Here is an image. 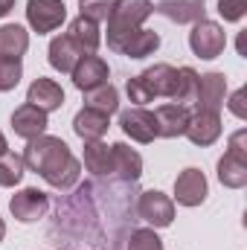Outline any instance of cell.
<instances>
[{
	"mask_svg": "<svg viewBox=\"0 0 247 250\" xmlns=\"http://www.w3.org/2000/svg\"><path fill=\"white\" fill-rule=\"evenodd\" d=\"M128 250H163V242L154 230L143 227V230H131L128 236Z\"/></svg>",
	"mask_w": 247,
	"mask_h": 250,
	"instance_id": "obj_30",
	"label": "cell"
},
{
	"mask_svg": "<svg viewBox=\"0 0 247 250\" xmlns=\"http://www.w3.org/2000/svg\"><path fill=\"white\" fill-rule=\"evenodd\" d=\"M189 47H192V53L198 56V59H206V62H212V59H218L221 53H224V47H227V35H224V29L215 23V21H198L195 26H192V32H189Z\"/></svg>",
	"mask_w": 247,
	"mask_h": 250,
	"instance_id": "obj_4",
	"label": "cell"
},
{
	"mask_svg": "<svg viewBox=\"0 0 247 250\" xmlns=\"http://www.w3.org/2000/svg\"><path fill=\"white\" fill-rule=\"evenodd\" d=\"M154 123H157V137H169V140L181 137L186 131V125H189V111L184 105H175V102L160 105L154 111Z\"/></svg>",
	"mask_w": 247,
	"mask_h": 250,
	"instance_id": "obj_16",
	"label": "cell"
},
{
	"mask_svg": "<svg viewBox=\"0 0 247 250\" xmlns=\"http://www.w3.org/2000/svg\"><path fill=\"white\" fill-rule=\"evenodd\" d=\"M84 53L76 47V41L70 35H56L50 41V64L59 70V73H73V67L79 64Z\"/></svg>",
	"mask_w": 247,
	"mask_h": 250,
	"instance_id": "obj_19",
	"label": "cell"
},
{
	"mask_svg": "<svg viewBox=\"0 0 247 250\" xmlns=\"http://www.w3.org/2000/svg\"><path fill=\"white\" fill-rule=\"evenodd\" d=\"M3 236H6V224H3V218H0V242H3Z\"/></svg>",
	"mask_w": 247,
	"mask_h": 250,
	"instance_id": "obj_36",
	"label": "cell"
},
{
	"mask_svg": "<svg viewBox=\"0 0 247 250\" xmlns=\"http://www.w3.org/2000/svg\"><path fill=\"white\" fill-rule=\"evenodd\" d=\"M160 47V35L157 32H148V29H137L128 41L123 44V56L128 59H145V56H151L154 50Z\"/></svg>",
	"mask_w": 247,
	"mask_h": 250,
	"instance_id": "obj_26",
	"label": "cell"
},
{
	"mask_svg": "<svg viewBox=\"0 0 247 250\" xmlns=\"http://www.w3.org/2000/svg\"><path fill=\"white\" fill-rule=\"evenodd\" d=\"M206 178L201 169H184L178 178H175V201L184 204V207H198L206 201Z\"/></svg>",
	"mask_w": 247,
	"mask_h": 250,
	"instance_id": "obj_9",
	"label": "cell"
},
{
	"mask_svg": "<svg viewBox=\"0 0 247 250\" xmlns=\"http://www.w3.org/2000/svg\"><path fill=\"white\" fill-rule=\"evenodd\" d=\"M29 47V32L18 23L0 26V59H21Z\"/></svg>",
	"mask_w": 247,
	"mask_h": 250,
	"instance_id": "obj_22",
	"label": "cell"
},
{
	"mask_svg": "<svg viewBox=\"0 0 247 250\" xmlns=\"http://www.w3.org/2000/svg\"><path fill=\"white\" fill-rule=\"evenodd\" d=\"M154 12V3L151 0H117L111 18L105 21L108 23V47L114 53L123 50V44L143 26V21Z\"/></svg>",
	"mask_w": 247,
	"mask_h": 250,
	"instance_id": "obj_2",
	"label": "cell"
},
{
	"mask_svg": "<svg viewBox=\"0 0 247 250\" xmlns=\"http://www.w3.org/2000/svg\"><path fill=\"white\" fill-rule=\"evenodd\" d=\"M114 6H117V0H79L82 18H87V21H93V23L108 21L111 12H114Z\"/></svg>",
	"mask_w": 247,
	"mask_h": 250,
	"instance_id": "obj_28",
	"label": "cell"
},
{
	"mask_svg": "<svg viewBox=\"0 0 247 250\" xmlns=\"http://www.w3.org/2000/svg\"><path fill=\"white\" fill-rule=\"evenodd\" d=\"M108 114H99V111H93V108H82L79 114H76V120H73V131L87 143V140H102L105 137V131H108Z\"/></svg>",
	"mask_w": 247,
	"mask_h": 250,
	"instance_id": "obj_21",
	"label": "cell"
},
{
	"mask_svg": "<svg viewBox=\"0 0 247 250\" xmlns=\"http://www.w3.org/2000/svg\"><path fill=\"white\" fill-rule=\"evenodd\" d=\"M245 96H247V90L242 87V90H236L233 96H230V111L239 117V120H245L247 117V108H245Z\"/></svg>",
	"mask_w": 247,
	"mask_h": 250,
	"instance_id": "obj_33",
	"label": "cell"
},
{
	"mask_svg": "<svg viewBox=\"0 0 247 250\" xmlns=\"http://www.w3.org/2000/svg\"><path fill=\"white\" fill-rule=\"evenodd\" d=\"M23 169H26V163H23L21 154L3 151V154H0V187H15V184H21Z\"/></svg>",
	"mask_w": 247,
	"mask_h": 250,
	"instance_id": "obj_27",
	"label": "cell"
},
{
	"mask_svg": "<svg viewBox=\"0 0 247 250\" xmlns=\"http://www.w3.org/2000/svg\"><path fill=\"white\" fill-rule=\"evenodd\" d=\"M9 209H12V215H15L18 221L32 224V221H41V218L47 215V209H50V198H47L41 189L26 187V189H21V192L12 195Z\"/></svg>",
	"mask_w": 247,
	"mask_h": 250,
	"instance_id": "obj_7",
	"label": "cell"
},
{
	"mask_svg": "<svg viewBox=\"0 0 247 250\" xmlns=\"http://www.w3.org/2000/svg\"><path fill=\"white\" fill-rule=\"evenodd\" d=\"M67 35L76 41V47H79L84 56H93V53L99 50V44H102V32H99V23H93V21L82 18V15H79V18L70 23Z\"/></svg>",
	"mask_w": 247,
	"mask_h": 250,
	"instance_id": "obj_20",
	"label": "cell"
},
{
	"mask_svg": "<svg viewBox=\"0 0 247 250\" xmlns=\"http://www.w3.org/2000/svg\"><path fill=\"white\" fill-rule=\"evenodd\" d=\"M26 102L41 108L44 114H50V111H59L64 105V90L53 79H35L29 84V90H26Z\"/></svg>",
	"mask_w": 247,
	"mask_h": 250,
	"instance_id": "obj_15",
	"label": "cell"
},
{
	"mask_svg": "<svg viewBox=\"0 0 247 250\" xmlns=\"http://www.w3.org/2000/svg\"><path fill=\"white\" fill-rule=\"evenodd\" d=\"M21 76H23V64H21V59H0V93L18 87Z\"/></svg>",
	"mask_w": 247,
	"mask_h": 250,
	"instance_id": "obj_29",
	"label": "cell"
},
{
	"mask_svg": "<svg viewBox=\"0 0 247 250\" xmlns=\"http://www.w3.org/2000/svg\"><path fill=\"white\" fill-rule=\"evenodd\" d=\"M227 151L236 154V157H242V160H247V131L245 128L230 137V148H227Z\"/></svg>",
	"mask_w": 247,
	"mask_h": 250,
	"instance_id": "obj_32",
	"label": "cell"
},
{
	"mask_svg": "<svg viewBox=\"0 0 247 250\" xmlns=\"http://www.w3.org/2000/svg\"><path fill=\"white\" fill-rule=\"evenodd\" d=\"M12 9H15V0H0V18H3V15H9Z\"/></svg>",
	"mask_w": 247,
	"mask_h": 250,
	"instance_id": "obj_34",
	"label": "cell"
},
{
	"mask_svg": "<svg viewBox=\"0 0 247 250\" xmlns=\"http://www.w3.org/2000/svg\"><path fill=\"white\" fill-rule=\"evenodd\" d=\"M224 96H227V79H224V73L198 76V96H195V105L198 108L218 114L224 108Z\"/></svg>",
	"mask_w": 247,
	"mask_h": 250,
	"instance_id": "obj_11",
	"label": "cell"
},
{
	"mask_svg": "<svg viewBox=\"0 0 247 250\" xmlns=\"http://www.w3.org/2000/svg\"><path fill=\"white\" fill-rule=\"evenodd\" d=\"M12 131H15L18 137H23V140H35V137H41V134L47 131V114H44L41 108L23 102V105L15 108V114H12Z\"/></svg>",
	"mask_w": 247,
	"mask_h": 250,
	"instance_id": "obj_13",
	"label": "cell"
},
{
	"mask_svg": "<svg viewBox=\"0 0 247 250\" xmlns=\"http://www.w3.org/2000/svg\"><path fill=\"white\" fill-rule=\"evenodd\" d=\"M195 96H198V73L192 67H181L178 76H175V90H172V102L175 105H195Z\"/></svg>",
	"mask_w": 247,
	"mask_h": 250,
	"instance_id": "obj_25",
	"label": "cell"
},
{
	"mask_svg": "<svg viewBox=\"0 0 247 250\" xmlns=\"http://www.w3.org/2000/svg\"><path fill=\"white\" fill-rule=\"evenodd\" d=\"M120 125L123 131L137 140V143H151L157 137V123H154V114L145 111V108H128L120 114Z\"/></svg>",
	"mask_w": 247,
	"mask_h": 250,
	"instance_id": "obj_12",
	"label": "cell"
},
{
	"mask_svg": "<svg viewBox=\"0 0 247 250\" xmlns=\"http://www.w3.org/2000/svg\"><path fill=\"white\" fill-rule=\"evenodd\" d=\"M137 215L143 221H148L154 230L157 227H169L175 221V201L169 195H163L160 189H148L137 201Z\"/></svg>",
	"mask_w": 247,
	"mask_h": 250,
	"instance_id": "obj_5",
	"label": "cell"
},
{
	"mask_svg": "<svg viewBox=\"0 0 247 250\" xmlns=\"http://www.w3.org/2000/svg\"><path fill=\"white\" fill-rule=\"evenodd\" d=\"M70 76H73V84L84 93V90H93V87L105 84L108 76H111V70H108V62L99 59V56H82Z\"/></svg>",
	"mask_w": 247,
	"mask_h": 250,
	"instance_id": "obj_10",
	"label": "cell"
},
{
	"mask_svg": "<svg viewBox=\"0 0 247 250\" xmlns=\"http://www.w3.org/2000/svg\"><path fill=\"white\" fill-rule=\"evenodd\" d=\"M218 12L224 21H242L247 12V0H218Z\"/></svg>",
	"mask_w": 247,
	"mask_h": 250,
	"instance_id": "obj_31",
	"label": "cell"
},
{
	"mask_svg": "<svg viewBox=\"0 0 247 250\" xmlns=\"http://www.w3.org/2000/svg\"><path fill=\"white\" fill-rule=\"evenodd\" d=\"M154 12H160L172 23H198L206 15V3L204 0H160Z\"/></svg>",
	"mask_w": 247,
	"mask_h": 250,
	"instance_id": "obj_14",
	"label": "cell"
},
{
	"mask_svg": "<svg viewBox=\"0 0 247 250\" xmlns=\"http://www.w3.org/2000/svg\"><path fill=\"white\" fill-rule=\"evenodd\" d=\"M23 163L32 172H38L53 189H62V192L76 187L82 175V163L73 157L70 146L62 137H50V134H41L26 143Z\"/></svg>",
	"mask_w": 247,
	"mask_h": 250,
	"instance_id": "obj_1",
	"label": "cell"
},
{
	"mask_svg": "<svg viewBox=\"0 0 247 250\" xmlns=\"http://www.w3.org/2000/svg\"><path fill=\"white\" fill-rule=\"evenodd\" d=\"M3 151H9V146H6V137L0 134V154H3Z\"/></svg>",
	"mask_w": 247,
	"mask_h": 250,
	"instance_id": "obj_35",
	"label": "cell"
},
{
	"mask_svg": "<svg viewBox=\"0 0 247 250\" xmlns=\"http://www.w3.org/2000/svg\"><path fill=\"white\" fill-rule=\"evenodd\" d=\"M26 21L38 35H47L67 21V6H64V0H29Z\"/></svg>",
	"mask_w": 247,
	"mask_h": 250,
	"instance_id": "obj_6",
	"label": "cell"
},
{
	"mask_svg": "<svg viewBox=\"0 0 247 250\" xmlns=\"http://www.w3.org/2000/svg\"><path fill=\"white\" fill-rule=\"evenodd\" d=\"M175 76H178V70H175L172 64H154V67L143 70L140 76L128 79V84H125L128 99H131L137 108H143V105H148L154 96H172V90H175Z\"/></svg>",
	"mask_w": 247,
	"mask_h": 250,
	"instance_id": "obj_3",
	"label": "cell"
},
{
	"mask_svg": "<svg viewBox=\"0 0 247 250\" xmlns=\"http://www.w3.org/2000/svg\"><path fill=\"white\" fill-rule=\"evenodd\" d=\"M184 134L195 143V146H212V143L221 137V117H218L215 111L198 108L195 114H189V125H186Z\"/></svg>",
	"mask_w": 247,
	"mask_h": 250,
	"instance_id": "obj_8",
	"label": "cell"
},
{
	"mask_svg": "<svg viewBox=\"0 0 247 250\" xmlns=\"http://www.w3.org/2000/svg\"><path fill=\"white\" fill-rule=\"evenodd\" d=\"M84 169L96 178H111L114 175V151L102 140H87L84 143Z\"/></svg>",
	"mask_w": 247,
	"mask_h": 250,
	"instance_id": "obj_17",
	"label": "cell"
},
{
	"mask_svg": "<svg viewBox=\"0 0 247 250\" xmlns=\"http://www.w3.org/2000/svg\"><path fill=\"white\" fill-rule=\"evenodd\" d=\"M84 108H93V111L108 114V117L117 114L120 111V93H117V87L111 82H105V84H99L93 90H84Z\"/></svg>",
	"mask_w": 247,
	"mask_h": 250,
	"instance_id": "obj_23",
	"label": "cell"
},
{
	"mask_svg": "<svg viewBox=\"0 0 247 250\" xmlns=\"http://www.w3.org/2000/svg\"><path fill=\"white\" fill-rule=\"evenodd\" d=\"M218 181L230 189H242L247 184V160H242V157H236V154L227 151L218 160Z\"/></svg>",
	"mask_w": 247,
	"mask_h": 250,
	"instance_id": "obj_24",
	"label": "cell"
},
{
	"mask_svg": "<svg viewBox=\"0 0 247 250\" xmlns=\"http://www.w3.org/2000/svg\"><path fill=\"white\" fill-rule=\"evenodd\" d=\"M111 151H114V175L123 184H134L143 175V157L131 146H125V143H114Z\"/></svg>",
	"mask_w": 247,
	"mask_h": 250,
	"instance_id": "obj_18",
	"label": "cell"
}]
</instances>
